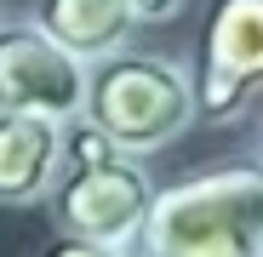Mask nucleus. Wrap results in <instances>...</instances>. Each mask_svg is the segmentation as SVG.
<instances>
[{
    "instance_id": "nucleus-9",
    "label": "nucleus",
    "mask_w": 263,
    "mask_h": 257,
    "mask_svg": "<svg viewBox=\"0 0 263 257\" xmlns=\"http://www.w3.org/2000/svg\"><path fill=\"white\" fill-rule=\"evenodd\" d=\"M120 6L138 17V29H155V23H172V17H183L189 0H120Z\"/></svg>"
},
{
    "instance_id": "nucleus-8",
    "label": "nucleus",
    "mask_w": 263,
    "mask_h": 257,
    "mask_svg": "<svg viewBox=\"0 0 263 257\" xmlns=\"http://www.w3.org/2000/svg\"><path fill=\"white\" fill-rule=\"evenodd\" d=\"M34 257H120V251H109V246H98V240H80V234H58V229H52V240L40 246Z\"/></svg>"
},
{
    "instance_id": "nucleus-2",
    "label": "nucleus",
    "mask_w": 263,
    "mask_h": 257,
    "mask_svg": "<svg viewBox=\"0 0 263 257\" xmlns=\"http://www.w3.org/2000/svg\"><path fill=\"white\" fill-rule=\"evenodd\" d=\"M132 257H263V160L160 189Z\"/></svg>"
},
{
    "instance_id": "nucleus-5",
    "label": "nucleus",
    "mask_w": 263,
    "mask_h": 257,
    "mask_svg": "<svg viewBox=\"0 0 263 257\" xmlns=\"http://www.w3.org/2000/svg\"><path fill=\"white\" fill-rule=\"evenodd\" d=\"M189 74L200 120L229 126L252 114L263 97V0H217L200 29V63Z\"/></svg>"
},
{
    "instance_id": "nucleus-10",
    "label": "nucleus",
    "mask_w": 263,
    "mask_h": 257,
    "mask_svg": "<svg viewBox=\"0 0 263 257\" xmlns=\"http://www.w3.org/2000/svg\"><path fill=\"white\" fill-rule=\"evenodd\" d=\"M0 12H6V0H0Z\"/></svg>"
},
{
    "instance_id": "nucleus-1",
    "label": "nucleus",
    "mask_w": 263,
    "mask_h": 257,
    "mask_svg": "<svg viewBox=\"0 0 263 257\" xmlns=\"http://www.w3.org/2000/svg\"><path fill=\"white\" fill-rule=\"evenodd\" d=\"M155 194H160V183L149 177V166L138 154H120L86 120L63 126V171L46 194L58 234H80V240H98V246L132 257L149 211H155Z\"/></svg>"
},
{
    "instance_id": "nucleus-6",
    "label": "nucleus",
    "mask_w": 263,
    "mask_h": 257,
    "mask_svg": "<svg viewBox=\"0 0 263 257\" xmlns=\"http://www.w3.org/2000/svg\"><path fill=\"white\" fill-rule=\"evenodd\" d=\"M58 171H63V126L0 109V206L6 211L46 206Z\"/></svg>"
},
{
    "instance_id": "nucleus-7",
    "label": "nucleus",
    "mask_w": 263,
    "mask_h": 257,
    "mask_svg": "<svg viewBox=\"0 0 263 257\" xmlns=\"http://www.w3.org/2000/svg\"><path fill=\"white\" fill-rule=\"evenodd\" d=\"M29 17L46 29L58 46H69L86 63H98L109 52H126L132 40H138V17H132L120 0H34Z\"/></svg>"
},
{
    "instance_id": "nucleus-4",
    "label": "nucleus",
    "mask_w": 263,
    "mask_h": 257,
    "mask_svg": "<svg viewBox=\"0 0 263 257\" xmlns=\"http://www.w3.org/2000/svg\"><path fill=\"white\" fill-rule=\"evenodd\" d=\"M86 74L92 63L58 46L34 17L0 12V109L74 126L86 114Z\"/></svg>"
},
{
    "instance_id": "nucleus-3",
    "label": "nucleus",
    "mask_w": 263,
    "mask_h": 257,
    "mask_svg": "<svg viewBox=\"0 0 263 257\" xmlns=\"http://www.w3.org/2000/svg\"><path fill=\"white\" fill-rule=\"evenodd\" d=\"M92 132H103L120 154H160L178 137H189V126L200 120L195 109V74L166 57V52H143L126 46L92 63L86 74V114Z\"/></svg>"
}]
</instances>
